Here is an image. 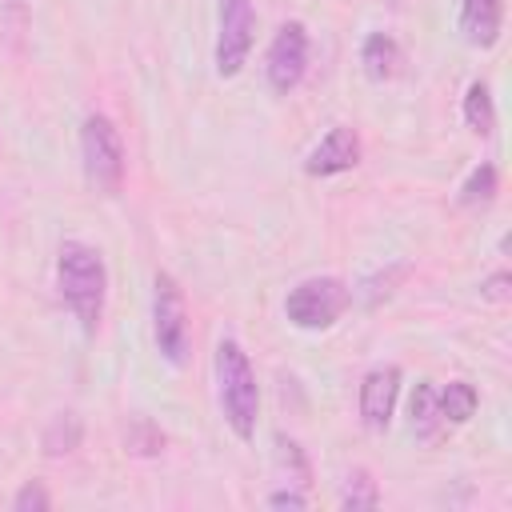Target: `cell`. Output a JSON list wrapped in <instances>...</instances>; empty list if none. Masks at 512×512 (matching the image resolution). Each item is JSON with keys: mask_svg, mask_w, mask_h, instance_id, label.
<instances>
[{"mask_svg": "<svg viewBox=\"0 0 512 512\" xmlns=\"http://www.w3.org/2000/svg\"><path fill=\"white\" fill-rule=\"evenodd\" d=\"M216 16H220V32H216V76L232 80V76H240V68L252 56V44H256V12H252V0H220Z\"/></svg>", "mask_w": 512, "mask_h": 512, "instance_id": "6", "label": "cell"}, {"mask_svg": "<svg viewBox=\"0 0 512 512\" xmlns=\"http://www.w3.org/2000/svg\"><path fill=\"white\" fill-rule=\"evenodd\" d=\"M496 188H500V176H496V164H476L472 172H468V180L460 184V192H456V200H460V208H488L492 200H496Z\"/></svg>", "mask_w": 512, "mask_h": 512, "instance_id": "16", "label": "cell"}, {"mask_svg": "<svg viewBox=\"0 0 512 512\" xmlns=\"http://www.w3.org/2000/svg\"><path fill=\"white\" fill-rule=\"evenodd\" d=\"M360 64H364V76H368V80L384 84V80H392L396 68H400V44H396L388 32H372V36H364V44H360Z\"/></svg>", "mask_w": 512, "mask_h": 512, "instance_id": "12", "label": "cell"}, {"mask_svg": "<svg viewBox=\"0 0 512 512\" xmlns=\"http://www.w3.org/2000/svg\"><path fill=\"white\" fill-rule=\"evenodd\" d=\"M464 124L476 136H492V128H496V104H492V92L484 80H472L464 92Z\"/></svg>", "mask_w": 512, "mask_h": 512, "instance_id": "15", "label": "cell"}, {"mask_svg": "<svg viewBox=\"0 0 512 512\" xmlns=\"http://www.w3.org/2000/svg\"><path fill=\"white\" fill-rule=\"evenodd\" d=\"M80 160H84V176L96 192L116 196L124 184V140L116 132V124L100 112H88L80 124Z\"/></svg>", "mask_w": 512, "mask_h": 512, "instance_id": "3", "label": "cell"}, {"mask_svg": "<svg viewBox=\"0 0 512 512\" xmlns=\"http://www.w3.org/2000/svg\"><path fill=\"white\" fill-rule=\"evenodd\" d=\"M268 508H308V496L292 492V488H280V492L268 496Z\"/></svg>", "mask_w": 512, "mask_h": 512, "instance_id": "22", "label": "cell"}, {"mask_svg": "<svg viewBox=\"0 0 512 512\" xmlns=\"http://www.w3.org/2000/svg\"><path fill=\"white\" fill-rule=\"evenodd\" d=\"M436 400H440L444 424H468L476 416V408H480V392L468 380H452V384L436 388Z\"/></svg>", "mask_w": 512, "mask_h": 512, "instance_id": "14", "label": "cell"}, {"mask_svg": "<svg viewBox=\"0 0 512 512\" xmlns=\"http://www.w3.org/2000/svg\"><path fill=\"white\" fill-rule=\"evenodd\" d=\"M408 428L416 440H436L440 428H444V416H440V400H436V384L432 380H420L412 400H408Z\"/></svg>", "mask_w": 512, "mask_h": 512, "instance_id": "11", "label": "cell"}, {"mask_svg": "<svg viewBox=\"0 0 512 512\" xmlns=\"http://www.w3.org/2000/svg\"><path fill=\"white\" fill-rule=\"evenodd\" d=\"M308 72V28L300 20H288L276 28L272 44H268V56H264V80L276 96H288L300 88Z\"/></svg>", "mask_w": 512, "mask_h": 512, "instance_id": "7", "label": "cell"}, {"mask_svg": "<svg viewBox=\"0 0 512 512\" xmlns=\"http://www.w3.org/2000/svg\"><path fill=\"white\" fill-rule=\"evenodd\" d=\"M348 304H352V292L344 280L312 276V280H300L284 296V316H288V324H296L304 332H320V328H332Z\"/></svg>", "mask_w": 512, "mask_h": 512, "instance_id": "4", "label": "cell"}, {"mask_svg": "<svg viewBox=\"0 0 512 512\" xmlns=\"http://www.w3.org/2000/svg\"><path fill=\"white\" fill-rule=\"evenodd\" d=\"M80 440H84V424H80V416H76V412H56V416L48 420L44 436H40V448H44V456L56 460V456L76 452Z\"/></svg>", "mask_w": 512, "mask_h": 512, "instance_id": "13", "label": "cell"}, {"mask_svg": "<svg viewBox=\"0 0 512 512\" xmlns=\"http://www.w3.org/2000/svg\"><path fill=\"white\" fill-rule=\"evenodd\" d=\"M504 0H460V36L472 48H492L500 40Z\"/></svg>", "mask_w": 512, "mask_h": 512, "instance_id": "10", "label": "cell"}, {"mask_svg": "<svg viewBox=\"0 0 512 512\" xmlns=\"http://www.w3.org/2000/svg\"><path fill=\"white\" fill-rule=\"evenodd\" d=\"M12 508H16V512H48V508H52V496H48V488H44L40 480H28V484L12 496Z\"/></svg>", "mask_w": 512, "mask_h": 512, "instance_id": "20", "label": "cell"}, {"mask_svg": "<svg viewBox=\"0 0 512 512\" xmlns=\"http://www.w3.org/2000/svg\"><path fill=\"white\" fill-rule=\"evenodd\" d=\"M216 388H220V408H224L228 428L240 440H252L256 416H260V388H256V372H252L248 352L232 336H224L216 344Z\"/></svg>", "mask_w": 512, "mask_h": 512, "instance_id": "2", "label": "cell"}, {"mask_svg": "<svg viewBox=\"0 0 512 512\" xmlns=\"http://www.w3.org/2000/svg\"><path fill=\"white\" fill-rule=\"evenodd\" d=\"M56 288H60V300L68 304V312L80 320L84 336H92L100 328L104 296H108L104 256L84 240H64L60 256H56Z\"/></svg>", "mask_w": 512, "mask_h": 512, "instance_id": "1", "label": "cell"}, {"mask_svg": "<svg viewBox=\"0 0 512 512\" xmlns=\"http://www.w3.org/2000/svg\"><path fill=\"white\" fill-rule=\"evenodd\" d=\"M396 396H400V368L396 364H380V368L364 372V380H360V420H364L368 432H384L392 424Z\"/></svg>", "mask_w": 512, "mask_h": 512, "instance_id": "8", "label": "cell"}, {"mask_svg": "<svg viewBox=\"0 0 512 512\" xmlns=\"http://www.w3.org/2000/svg\"><path fill=\"white\" fill-rule=\"evenodd\" d=\"M508 284H512V276L508 272H496V276H488L480 284V296L484 300H508Z\"/></svg>", "mask_w": 512, "mask_h": 512, "instance_id": "21", "label": "cell"}, {"mask_svg": "<svg viewBox=\"0 0 512 512\" xmlns=\"http://www.w3.org/2000/svg\"><path fill=\"white\" fill-rule=\"evenodd\" d=\"M376 504H380L376 480H372L364 468L348 472V480H344V492H340V508H348V512H368V508H376Z\"/></svg>", "mask_w": 512, "mask_h": 512, "instance_id": "17", "label": "cell"}, {"mask_svg": "<svg viewBox=\"0 0 512 512\" xmlns=\"http://www.w3.org/2000/svg\"><path fill=\"white\" fill-rule=\"evenodd\" d=\"M360 152H364V148H360L356 128L336 124V128H328V132L320 136V144L308 152L304 172H308V176H340V172H348V168L360 164Z\"/></svg>", "mask_w": 512, "mask_h": 512, "instance_id": "9", "label": "cell"}, {"mask_svg": "<svg viewBox=\"0 0 512 512\" xmlns=\"http://www.w3.org/2000/svg\"><path fill=\"white\" fill-rule=\"evenodd\" d=\"M124 452L132 456H160L164 452V432L148 420H132L128 432H124Z\"/></svg>", "mask_w": 512, "mask_h": 512, "instance_id": "18", "label": "cell"}, {"mask_svg": "<svg viewBox=\"0 0 512 512\" xmlns=\"http://www.w3.org/2000/svg\"><path fill=\"white\" fill-rule=\"evenodd\" d=\"M276 460H280V468L292 476V480H308V460H304V452H300V444L296 440H288V436H276Z\"/></svg>", "mask_w": 512, "mask_h": 512, "instance_id": "19", "label": "cell"}, {"mask_svg": "<svg viewBox=\"0 0 512 512\" xmlns=\"http://www.w3.org/2000/svg\"><path fill=\"white\" fill-rule=\"evenodd\" d=\"M152 288H156L152 292V336H156V348H160V356L172 368H184L188 356H192V332H188L184 292H180V284L168 272H160Z\"/></svg>", "mask_w": 512, "mask_h": 512, "instance_id": "5", "label": "cell"}]
</instances>
